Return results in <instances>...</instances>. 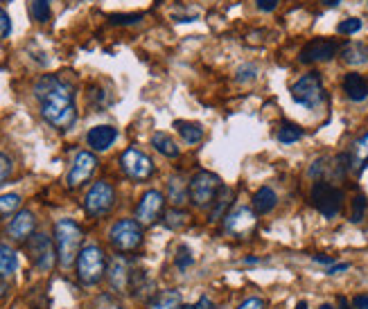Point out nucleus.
Returning <instances> with one entry per match:
<instances>
[{
  "label": "nucleus",
  "instance_id": "obj_1",
  "mask_svg": "<svg viewBox=\"0 0 368 309\" xmlns=\"http://www.w3.org/2000/svg\"><path fill=\"white\" fill-rule=\"evenodd\" d=\"M34 95L41 102V116L48 125L55 129L66 131L75 125L77 108H75V95L72 89L55 75H43L34 84Z\"/></svg>",
  "mask_w": 368,
  "mask_h": 309
},
{
  "label": "nucleus",
  "instance_id": "obj_2",
  "mask_svg": "<svg viewBox=\"0 0 368 309\" xmlns=\"http://www.w3.org/2000/svg\"><path fill=\"white\" fill-rule=\"evenodd\" d=\"M84 232L77 221L72 219H59L55 224V246H57V259L59 264L68 269L77 262V255L82 251Z\"/></svg>",
  "mask_w": 368,
  "mask_h": 309
},
{
  "label": "nucleus",
  "instance_id": "obj_3",
  "mask_svg": "<svg viewBox=\"0 0 368 309\" xmlns=\"http://www.w3.org/2000/svg\"><path fill=\"white\" fill-rule=\"evenodd\" d=\"M77 278L86 287H93V284L100 282L106 276V255L102 251V246L97 244H86L77 255Z\"/></svg>",
  "mask_w": 368,
  "mask_h": 309
},
{
  "label": "nucleus",
  "instance_id": "obj_4",
  "mask_svg": "<svg viewBox=\"0 0 368 309\" xmlns=\"http://www.w3.org/2000/svg\"><path fill=\"white\" fill-rule=\"evenodd\" d=\"M219 190H222V181H219L217 174H213V172H208V169L197 172L188 183V194L197 208H211L217 199Z\"/></svg>",
  "mask_w": 368,
  "mask_h": 309
},
{
  "label": "nucleus",
  "instance_id": "obj_5",
  "mask_svg": "<svg viewBox=\"0 0 368 309\" xmlns=\"http://www.w3.org/2000/svg\"><path fill=\"white\" fill-rule=\"evenodd\" d=\"M108 242L118 253H133L143 244V228L136 219H120L108 230Z\"/></svg>",
  "mask_w": 368,
  "mask_h": 309
},
{
  "label": "nucleus",
  "instance_id": "obj_6",
  "mask_svg": "<svg viewBox=\"0 0 368 309\" xmlns=\"http://www.w3.org/2000/svg\"><path fill=\"white\" fill-rule=\"evenodd\" d=\"M310 199L314 203V208L321 213L325 219H335L341 213L343 206V192L337 188V185L328 183V181H316L312 185Z\"/></svg>",
  "mask_w": 368,
  "mask_h": 309
},
{
  "label": "nucleus",
  "instance_id": "obj_7",
  "mask_svg": "<svg viewBox=\"0 0 368 309\" xmlns=\"http://www.w3.org/2000/svg\"><path fill=\"white\" fill-rule=\"evenodd\" d=\"M291 97L294 102L305 108H316L323 102V82L318 72H308L301 79L291 84Z\"/></svg>",
  "mask_w": 368,
  "mask_h": 309
},
{
  "label": "nucleus",
  "instance_id": "obj_8",
  "mask_svg": "<svg viewBox=\"0 0 368 309\" xmlns=\"http://www.w3.org/2000/svg\"><path fill=\"white\" fill-rule=\"evenodd\" d=\"M116 203V190L108 181H97L84 196V210L91 217H104Z\"/></svg>",
  "mask_w": 368,
  "mask_h": 309
},
{
  "label": "nucleus",
  "instance_id": "obj_9",
  "mask_svg": "<svg viewBox=\"0 0 368 309\" xmlns=\"http://www.w3.org/2000/svg\"><path fill=\"white\" fill-rule=\"evenodd\" d=\"M28 253H30V259L32 264L48 274L52 266H55V259H57V251L52 246V240L48 237L43 232H34L32 237L28 240Z\"/></svg>",
  "mask_w": 368,
  "mask_h": 309
},
{
  "label": "nucleus",
  "instance_id": "obj_10",
  "mask_svg": "<svg viewBox=\"0 0 368 309\" xmlns=\"http://www.w3.org/2000/svg\"><path fill=\"white\" fill-rule=\"evenodd\" d=\"M120 165H122V172H125V174L133 181H147L154 174L152 158L147 156L145 152L136 150V147H129V150H125V154L120 156Z\"/></svg>",
  "mask_w": 368,
  "mask_h": 309
},
{
  "label": "nucleus",
  "instance_id": "obj_11",
  "mask_svg": "<svg viewBox=\"0 0 368 309\" xmlns=\"http://www.w3.org/2000/svg\"><path fill=\"white\" fill-rule=\"evenodd\" d=\"M163 206H165V196L163 192L158 190H147L136 208V221L140 226H152L154 221L161 217L163 213Z\"/></svg>",
  "mask_w": 368,
  "mask_h": 309
},
{
  "label": "nucleus",
  "instance_id": "obj_12",
  "mask_svg": "<svg viewBox=\"0 0 368 309\" xmlns=\"http://www.w3.org/2000/svg\"><path fill=\"white\" fill-rule=\"evenodd\" d=\"M255 228V215L251 208H235L224 217V230L233 237H249Z\"/></svg>",
  "mask_w": 368,
  "mask_h": 309
},
{
  "label": "nucleus",
  "instance_id": "obj_13",
  "mask_svg": "<svg viewBox=\"0 0 368 309\" xmlns=\"http://www.w3.org/2000/svg\"><path fill=\"white\" fill-rule=\"evenodd\" d=\"M95 167H97V158L91 152H79L68 172V188H79V185H84L93 176Z\"/></svg>",
  "mask_w": 368,
  "mask_h": 309
},
{
  "label": "nucleus",
  "instance_id": "obj_14",
  "mask_svg": "<svg viewBox=\"0 0 368 309\" xmlns=\"http://www.w3.org/2000/svg\"><path fill=\"white\" fill-rule=\"evenodd\" d=\"M339 50V45L330 39H314L303 47L299 61L301 64H316V61H330Z\"/></svg>",
  "mask_w": 368,
  "mask_h": 309
},
{
  "label": "nucleus",
  "instance_id": "obj_15",
  "mask_svg": "<svg viewBox=\"0 0 368 309\" xmlns=\"http://www.w3.org/2000/svg\"><path fill=\"white\" fill-rule=\"evenodd\" d=\"M36 228V219L30 210H21V213L14 215V219L7 224V235L14 242H28Z\"/></svg>",
  "mask_w": 368,
  "mask_h": 309
},
{
  "label": "nucleus",
  "instance_id": "obj_16",
  "mask_svg": "<svg viewBox=\"0 0 368 309\" xmlns=\"http://www.w3.org/2000/svg\"><path fill=\"white\" fill-rule=\"evenodd\" d=\"M118 140V129L111 125H97L86 133V145L95 152H106Z\"/></svg>",
  "mask_w": 368,
  "mask_h": 309
},
{
  "label": "nucleus",
  "instance_id": "obj_17",
  "mask_svg": "<svg viewBox=\"0 0 368 309\" xmlns=\"http://www.w3.org/2000/svg\"><path fill=\"white\" fill-rule=\"evenodd\" d=\"M108 282H111V289L116 293H122L129 289V282H131V271L125 257H116L111 266H108Z\"/></svg>",
  "mask_w": 368,
  "mask_h": 309
},
{
  "label": "nucleus",
  "instance_id": "obj_18",
  "mask_svg": "<svg viewBox=\"0 0 368 309\" xmlns=\"http://www.w3.org/2000/svg\"><path fill=\"white\" fill-rule=\"evenodd\" d=\"M343 93L350 102H364L368 100V82L357 72H348L343 77Z\"/></svg>",
  "mask_w": 368,
  "mask_h": 309
},
{
  "label": "nucleus",
  "instance_id": "obj_19",
  "mask_svg": "<svg viewBox=\"0 0 368 309\" xmlns=\"http://www.w3.org/2000/svg\"><path fill=\"white\" fill-rule=\"evenodd\" d=\"M276 206H278V194L274 192V188H269V185H262V188L253 194V210L257 215H269Z\"/></svg>",
  "mask_w": 368,
  "mask_h": 309
},
{
  "label": "nucleus",
  "instance_id": "obj_20",
  "mask_svg": "<svg viewBox=\"0 0 368 309\" xmlns=\"http://www.w3.org/2000/svg\"><path fill=\"white\" fill-rule=\"evenodd\" d=\"M341 59L346 61L348 66H364L368 64V47L359 41H352L348 45H343Z\"/></svg>",
  "mask_w": 368,
  "mask_h": 309
},
{
  "label": "nucleus",
  "instance_id": "obj_21",
  "mask_svg": "<svg viewBox=\"0 0 368 309\" xmlns=\"http://www.w3.org/2000/svg\"><path fill=\"white\" fill-rule=\"evenodd\" d=\"M174 129L179 131V135L183 140H186L188 145H197L203 140V127L199 125V122H186V120H177L174 122Z\"/></svg>",
  "mask_w": 368,
  "mask_h": 309
},
{
  "label": "nucleus",
  "instance_id": "obj_22",
  "mask_svg": "<svg viewBox=\"0 0 368 309\" xmlns=\"http://www.w3.org/2000/svg\"><path fill=\"white\" fill-rule=\"evenodd\" d=\"M152 145L156 147V152L158 154H163L165 158H179V145L174 142V138H172V135H167V133H163V131H156L154 135H152Z\"/></svg>",
  "mask_w": 368,
  "mask_h": 309
},
{
  "label": "nucleus",
  "instance_id": "obj_23",
  "mask_svg": "<svg viewBox=\"0 0 368 309\" xmlns=\"http://www.w3.org/2000/svg\"><path fill=\"white\" fill-rule=\"evenodd\" d=\"M147 309H183V303H181V293L179 291H161L158 296L150 300Z\"/></svg>",
  "mask_w": 368,
  "mask_h": 309
},
{
  "label": "nucleus",
  "instance_id": "obj_24",
  "mask_svg": "<svg viewBox=\"0 0 368 309\" xmlns=\"http://www.w3.org/2000/svg\"><path fill=\"white\" fill-rule=\"evenodd\" d=\"M350 165H352V169H357V172H362L368 165V131L352 145Z\"/></svg>",
  "mask_w": 368,
  "mask_h": 309
},
{
  "label": "nucleus",
  "instance_id": "obj_25",
  "mask_svg": "<svg viewBox=\"0 0 368 309\" xmlns=\"http://www.w3.org/2000/svg\"><path fill=\"white\" fill-rule=\"evenodd\" d=\"M18 269V255L7 244H0V276H11Z\"/></svg>",
  "mask_w": 368,
  "mask_h": 309
},
{
  "label": "nucleus",
  "instance_id": "obj_26",
  "mask_svg": "<svg viewBox=\"0 0 368 309\" xmlns=\"http://www.w3.org/2000/svg\"><path fill=\"white\" fill-rule=\"evenodd\" d=\"M167 194H169V201L174 206H183L188 199V183L181 176H172L167 183Z\"/></svg>",
  "mask_w": 368,
  "mask_h": 309
},
{
  "label": "nucleus",
  "instance_id": "obj_27",
  "mask_svg": "<svg viewBox=\"0 0 368 309\" xmlns=\"http://www.w3.org/2000/svg\"><path fill=\"white\" fill-rule=\"evenodd\" d=\"M303 138V129L299 125H291V122H285V125H280L278 129V140L283 145H294Z\"/></svg>",
  "mask_w": 368,
  "mask_h": 309
},
{
  "label": "nucleus",
  "instance_id": "obj_28",
  "mask_svg": "<svg viewBox=\"0 0 368 309\" xmlns=\"http://www.w3.org/2000/svg\"><path fill=\"white\" fill-rule=\"evenodd\" d=\"M50 5L52 0H32L30 3V14L36 23H45L50 18Z\"/></svg>",
  "mask_w": 368,
  "mask_h": 309
},
{
  "label": "nucleus",
  "instance_id": "obj_29",
  "mask_svg": "<svg viewBox=\"0 0 368 309\" xmlns=\"http://www.w3.org/2000/svg\"><path fill=\"white\" fill-rule=\"evenodd\" d=\"M230 196H233V192H230L228 188H224V185H222V190H219L217 199H215V203H213V210H211V219H213V221H217L219 217L224 215L226 206L230 203Z\"/></svg>",
  "mask_w": 368,
  "mask_h": 309
},
{
  "label": "nucleus",
  "instance_id": "obj_30",
  "mask_svg": "<svg viewBox=\"0 0 368 309\" xmlns=\"http://www.w3.org/2000/svg\"><path fill=\"white\" fill-rule=\"evenodd\" d=\"M21 208V194H0V217H7L11 213H16V210Z\"/></svg>",
  "mask_w": 368,
  "mask_h": 309
},
{
  "label": "nucleus",
  "instance_id": "obj_31",
  "mask_svg": "<svg viewBox=\"0 0 368 309\" xmlns=\"http://www.w3.org/2000/svg\"><path fill=\"white\" fill-rule=\"evenodd\" d=\"M188 224V215L183 213V210L174 208V210H169V213L165 215V226L167 228H181V226H186Z\"/></svg>",
  "mask_w": 368,
  "mask_h": 309
},
{
  "label": "nucleus",
  "instance_id": "obj_32",
  "mask_svg": "<svg viewBox=\"0 0 368 309\" xmlns=\"http://www.w3.org/2000/svg\"><path fill=\"white\" fill-rule=\"evenodd\" d=\"M366 196L364 194H357L352 199V213H350V221L352 224H359V221L364 219V215H366Z\"/></svg>",
  "mask_w": 368,
  "mask_h": 309
},
{
  "label": "nucleus",
  "instance_id": "obj_33",
  "mask_svg": "<svg viewBox=\"0 0 368 309\" xmlns=\"http://www.w3.org/2000/svg\"><path fill=\"white\" fill-rule=\"evenodd\" d=\"M174 264H177V269H181V271H186L188 266H192V264H194L192 251L188 249V246H179L177 257H174Z\"/></svg>",
  "mask_w": 368,
  "mask_h": 309
},
{
  "label": "nucleus",
  "instance_id": "obj_34",
  "mask_svg": "<svg viewBox=\"0 0 368 309\" xmlns=\"http://www.w3.org/2000/svg\"><path fill=\"white\" fill-rule=\"evenodd\" d=\"M95 309H125V307H122V303L116 298V296H111V293H102L100 298L95 300Z\"/></svg>",
  "mask_w": 368,
  "mask_h": 309
},
{
  "label": "nucleus",
  "instance_id": "obj_35",
  "mask_svg": "<svg viewBox=\"0 0 368 309\" xmlns=\"http://www.w3.org/2000/svg\"><path fill=\"white\" fill-rule=\"evenodd\" d=\"M359 30H362V21L359 18H346V21H341L339 28H337L339 34H355Z\"/></svg>",
  "mask_w": 368,
  "mask_h": 309
},
{
  "label": "nucleus",
  "instance_id": "obj_36",
  "mask_svg": "<svg viewBox=\"0 0 368 309\" xmlns=\"http://www.w3.org/2000/svg\"><path fill=\"white\" fill-rule=\"evenodd\" d=\"M143 21V14H116L111 16L113 26H136V23Z\"/></svg>",
  "mask_w": 368,
  "mask_h": 309
},
{
  "label": "nucleus",
  "instance_id": "obj_37",
  "mask_svg": "<svg viewBox=\"0 0 368 309\" xmlns=\"http://www.w3.org/2000/svg\"><path fill=\"white\" fill-rule=\"evenodd\" d=\"M11 172H14V163H11L9 156H5L3 152H0V183L7 181L11 176Z\"/></svg>",
  "mask_w": 368,
  "mask_h": 309
},
{
  "label": "nucleus",
  "instance_id": "obj_38",
  "mask_svg": "<svg viewBox=\"0 0 368 309\" xmlns=\"http://www.w3.org/2000/svg\"><path fill=\"white\" fill-rule=\"evenodd\" d=\"M9 32H11V18L7 11L0 7V39H7Z\"/></svg>",
  "mask_w": 368,
  "mask_h": 309
},
{
  "label": "nucleus",
  "instance_id": "obj_39",
  "mask_svg": "<svg viewBox=\"0 0 368 309\" xmlns=\"http://www.w3.org/2000/svg\"><path fill=\"white\" fill-rule=\"evenodd\" d=\"M238 309H264V300L257 298V296H251V298H247L244 303H240Z\"/></svg>",
  "mask_w": 368,
  "mask_h": 309
},
{
  "label": "nucleus",
  "instance_id": "obj_40",
  "mask_svg": "<svg viewBox=\"0 0 368 309\" xmlns=\"http://www.w3.org/2000/svg\"><path fill=\"white\" fill-rule=\"evenodd\" d=\"M255 66H244V68H240L238 70V82H251L253 77H255Z\"/></svg>",
  "mask_w": 368,
  "mask_h": 309
},
{
  "label": "nucleus",
  "instance_id": "obj_41",
  "mask_svg": "<svg viewBox=\"0 0 368 309\" xmlns=\"http://www.w3.org/2000/svg\"><path fill=\"white\" fill-rule=\"evenodd\" d=\"M183 309H215V307H213V300L208 298V296H201V298L194 303V305H188V307H183Z\"/></svg>",
  "mask_w": 368,
  "mask_h": 309
},
{
  "label": "nucleus",
  "instance_id": "obj_42",
  "mask_svg": "<svg viewBox=\"0 0 368 309\" xmlns=\"http://www.w3.org/2000/svg\"><path fill=\"white\" fill-rule=\"evenodd\" d=\"M255 5L260 11H274L278 7V0H255Z\"/></svg>",
  "mask_w": 368,
  "mask_h": 309
},
{
  "label": "nucleus",
  "instance_id": "obj_43",
  "mask_svg": "<svg viewBox=\"0 0 368 309\" xmlns=\"http://www.w3.org/2000/svg\"><path fill=\"white\" fill-rule=\"evenodd\" d=\"M348 269H350V264L341 262V264H333V266H328L325 274H328V276H337V274H343V271H348Z\"/></svg>",
  "mask_w": 368,
  "mask_h": 309
},
{
  "label": "nucleus",
  "instance_id": "obj_44",
  "mask_svg": "<svg viewBox=\"0 0 368 309\" xmlns=\"http://www.w3.org/2000/svg\"><path fill=\"white\" fill-rule=\"evenodd\" d=\"M352 307H355V309H368V296H366V293H359V296H355V300H352Z\"/></svg>",
  "mask_w": 368,
  "mask_h": 309
},
{
  "label": "nucleus",
  "instance_id": "obj_45",
  "mask_svg": "<svg viewBox=\"0 0 368 309\" xmlns=\"http://www.w3.org/2000/svg\"><path fill=\"white\" fill-rule=\"evenodd\" d=\"M316 264H325V266H333L335 264V257H330V255H314L312 257Z\"/></svg>",
  "mask_w": 368,
  "mask_h": 309
},
{
  "label": "nucleus",
  "instance_id": "obj_46",
  "mask_svg": "<svg viewBox=\"0 0 368 309\" xmlns=\"http://www.w3.org/2000/svg\"><path fill=\"white\" fill-rule=\"evenodd\" d=\"M9 293V287H7V282H5V278L3 276H0V300H3L5 298V296Z\"/></svg>",
  "mask_w": 368,
  "mask_h": 309
},
{
  "label": "nucleus",
  "instance_id": "obj_47",
  "mask_svg": "<svg viewBox=\"0 0 368 309\" xmlns=\"http://www.w3.org/2000/svg\"><path fill=\"white\" fill-rule=\"evenodd\" d=\"M260 262H262L260 257H244L242 259V264H260Z\"/></svg>",
  "mask_w": 368,
  "mask_h": 309
},
{
  "label": "nucleus",
  "instance_id": "obj_48",
  "mask_svg": "<svg viewBox=\"0 0 368 309\" xmlns=\"http://www.w3.org/2000/svg\"><path fill=\"white\" fill-rule=\"evenodd\" d=\"M339 309H355L346 298H339Z\"/></svg>",
  "mask_w": 368,
  "mask_h": 309
},
{
  "label": "nucleus",
  "instance_id": "obj_49",
  "mask_svg": "<svg viewBox=\"0 0 368 309\" xmlns=\"http://www.w3.org/2000/svg\"><path fill=\"white\" fill-rule=\"evenodd\" d=\"M323 5H328V7H335V5H339V0H321Z\"/></svg>",
  "mask_w": 368,
  "mask_h": 309
},
{
  "label": "nucleus",
  "instance_id": "obj_50",
  "mask_svg": "<svg viewBox=\"0 0 368 309\" xmlns=\"http://www.w3.org/2000/svg\"><path fill=\"white\" fill-rule=\"evenodd\" d=\"M296 309H310V307H308V303H305V300H301V303L296 305Z\"/></svg>",
  "mask_w": 368,
  "mask_h": 309
},
{
  "label": "nucleus",
  "instance_id": "obj_51",
  "mask_svg": "<svg viewBox=\"0 0 368 309\" xmlns=\"http://www.w3.org/2000/svg\"><path fill=\"white\" fill-rule=\"evenodd\" d=\"M318 309H335V307H333V305H328V303H325V305H321V307H318Z\"/></svg>",
  "mask_w": 368,
  "mask_h": 309
}]
</instances>
